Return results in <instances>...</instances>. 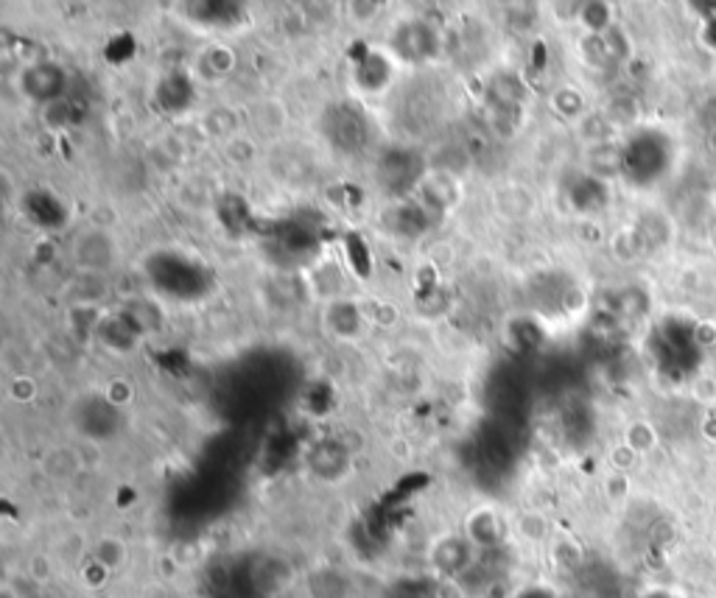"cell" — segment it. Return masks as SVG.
Listing matches in <instances>:
<instances>
[{"mask_svg": "<svg viewBox=\"0 0 716 598\" xmlns=\"http://www.w3.org/2000/svg\"><path fill=\"white\" fill-rule=\"evenodd\" d=\"M470 560H473V551H470V543L459 540V537H448L443 543L434 549V565L448 576H457L462 571H468Z\"/></svg>", "mask_w": 716, "mask_h": 598, "instance_id": "cell-9", "label": "cell"}, {"mask_svg": "<svg viewBox=\"0 0 716 598\" xmlns=\"http://www.w3.org/2000/svg\"><path fill=\"white\" fill-rule=\"evenodd\" d=\"M390 598H437V590L421 579H409L401 582V585L390 593Z\"/></svg>", "mask_w": 716, "mask_h": 598, "instance_id": "cell-19", "label": "cell"}, {"mask_svg": "<svg viewBox=\"0 0 716 598\" xmlns=\"http://www.w3.org/2000/svg\"><path fill=\"white\" fill-rule=\"evenodd\" d=\"M148 274L157 289L166 291L177 300H193L208 289V274L199 263L182 258V255H155L148 263Z\"/></svg>", "mask_w": 716, "mask_h": 598, "instance_id": "cell-1", "label": "cell"}, {"mask_svg": "<svg viewBox=\"0 0 716 598\" xmlns=\"http://www.w3.org/2000/svg\"><path fill=\"white\" fill-rule=\"evenodd\" d=\"M101 336H104L107 345H112L115 350H121V352L130 350L137 339L135 327H132L124 316H115V319L104 321V327H101Z\"/></svg>", "mask_w": 716, "mask_h": 598, "instance_id": "cell-15", "label": "cell"}, {"mask_svg": "<svg viewBox=\"0 0 716 598\" xmlns=\"http://www.w3.org/2000/svg\"><path fill=\"white\" fill-rule=\"evenodd\" d=\"M470 540L476 545H495L499 543V523H495L493 515L482 512L470 518Z\"/></svg>", "mask_w": 716, "mask_h": 598, "instance_id": "cell-17", "label": "cell"}, {"mask_svg": "<svg viewBox=\"0 0 716 598\" xmlns=\"http://www.w3.org/2000/svg\"><path fill=\"white\" fill-rule=\"evenodd\" d=\"M65 84H68V76L54 63L32 65L23 74V93L32 101H40V104H51V101L59 99L65 93Z\"/></svg>", "mask_w": 716, "mask_h": 598, "instance_id": "cell-5", "label": "cell"}, {"mask_svg": "<svg viewBox=\"0 0 716 598\" xmlns=\"http://www.w3.org/2000/svg\"><path fill=\"white\" fill-rule=\"evenodd\" d=\"M157 101H160L163 110H168V112L186 110V106L193 101L191 81L179 74L168 76V79H163L160 87H157Z\"/></svg>", "mask_w": 716, "mask_h": 598, "instance_id": "cell-11", "label": "cell"}, {"mask_svg": "<svg viewBox=\"0 0 716 598\" xmlns=\"http://www.w3.org/2000/svg\"><path fill=\"white\" fill-rule=\"evenodd\" d=\"M25 213L32 222H37L40 227H63L65 224V207L56 196H51L48 191H32L25 196Z\"/></svg>", "mask_w": 716, "mask_h": 598, "instance_id": "cell-8", "label": "cell"}, {"mask_svg": "<svg viewBox=\"0 0 716 598\" xmlns=\"http://www.w3.org/2000/svg\"><path fill=\"white\" fill-rule=\"evenodd\" d=\"M524 101V87H521L518 79L513 76H495L490 81V104H493L495 115H504V112H515Z\"/></svg>", "mask_w": 716, "mask_h": 598, "instance_id": "cell-10", "label": "cell"}, {"mask_svg": "<svg viewBox=\"0 0 716 598\" xmlns=\"http://www.w3.org/2000/svg\"><path fill=\"white\" fill-rule=\"evenodd\" d=\"M347 255H350V258H353V266H356V272H358V266H361V274L370 272V255H367L365 241H358L356 235H350V241H347Z\"/></svg>", "mask_w": 716, "mask_h": 598, "instance_id": "cell-20", "label": "cell"}, {"mask_svg": "<svg viewBox=\"0 0 716 598\" xmlns=\"http://www.w3.org/2000/svg\"><path fill=\"white\" fill-rule=\"evenodd\" d=\"M121 316L135 327V334H143V330H152V327L160 325V314L148 303H132V308Z\"/></svg>", "mask_w": 716, "mask_h": 598, "instance_id": "cell-18", "label": "cell"}, {"mask_svg": "<svg viewBox=\"0 0 716 598\" xmlns=\"http://www.w3.org/2000/svg\"><path fill=\"white\" fill-rule=\"evenodd\" d=\"M518 598H551L546 590H524Z\"/></svg>", "mask_w": 716, "mask_h": 598, "instance_id": "cell-21", "label": "cell"}, {"mask_svg": "<svg viewBox=\"0 0 716 598\" xmlns=\"http://www.w3.org/2000/svg\"><path fill=\"white\" fill-rule=\"evenodd\" d=\"M327 319H331L339 336H356L358 327H361V316H358V308L353 303H334Z\"/></svg>", "mask_w": 716, "mask_h": 598, "instance_id": "cell-16", "label": "cell"}, {"mask_svg": "<svg viewBox=\"0 0 716 598\" xmlns=\"http://www.w3.org/2000/svg\"><path fill=\"white\" fill-rule=\"evenodd\" d=\"M311 598H347V585L336 571H316L309 579Z\"/></svg>", "mask_w": 716, "mask_h": 598, "instance_id": "cell-14", "label": "cell"}, {"mask_svg": "<svg viewBox=\"0 0 716 598\" xmlns=\"http://www.w3.org/2000/svg\"><path fill=\"white\" fill-rule=\"evenodd\" d=\"M191 12V18H197L199 23L204 25H230L235 23V20H242L244 14H233V12H244L242 7H235V3H193V7H188Z\"/></svg>", "mask_w": 716, "mask_h": 598, "instance_id": "cell-13", "label": "cell"}, {"mask_svg": "<svg viewBox=\"0 0 716 598\" xmlns=\"http://www.w3.org/2000/svg\"><path fill=\"white\" fill-rule=\"evenodd\" d=\"M79 426L85 428V433H90V437H110V433H115L118 414L115 408L107 400H101V397H87L79 408Z\"/></svg>", "mask_w": 716, "mask_h": 598, "instance_id": "cell-7", "label": "cell"}, {"mask_svg": "<svg viewBox=\"0 0 716 598\" xmlns=\"http://www.w3.org/2000/svg\"><path fill=\"white\" fill-rule=\"evenodd\" d=\"M325 132L331 137L334 146H339L342 151H356L365 146L367 140V117L365 112L356 110L350 101L331 106L325 115Z\"/></svg>", "mask_w": 716, "mask_h": 598, "instance_id": "cell-3", "label": "cell"}, {"mask_svg": "<svg viewBox=\"0 0 716 598\" xmlns=\"http://www.w3.org/2000/svg\"><path fill=\"white\" fill-rule=\"evenodd\" d=\"M437 32H434L428 23H423V20H409V23H403L401 29H398L395 37H392V50H395L398 59H403V63L409 65L432 59V56L437 54Z\"/></svg>", "mask_w": 716, "mask_h": 598, "instance_id": "cell-4", "label": "cell"}, {"mask_svg": "<svg viewBox=\"0 0 716 598\" xmlns=\"http://www.w3.org/2000/svg\"><path fill=\"white\" fill-rule=\"evenodd\" d=\"M423 157L414 151V148H387L381 157H378L376 166V177L378 185L383 191L390 193V196H403V193L412 191L417 182L423 179Z\"/></svg>", "mask_w": 716, "mask_h": 598, "instance_id": "cell-2", "label": "cell"}, {"mask_svg": "<svg viewBox=\"0 0 716 598\" xmlns=\"http://www.w3.org/2000/svg\"><path fill=\"white\" fill-rule=\"evenodd\" d=\"M347 467H350V453L336 439H322V442H316L311 448L309 470L322 482H336V478H342L347 473Z\"/></svg>", "mask_w": 716, "mask_h": 598, "instance_id": "cell-6", "label": "cell"}, {"mask_svg": "<svg viewBox=\"0 0 716 598\" xmlns=\"http://www.w3.org/2000/svg\"><path fill=\"white\" fill-rule=\"evenodd\" d=\"M390 76H392L390 63H387V56H381V54H367L365 59L358 63V70H356L358 84L365 87V90H370V93H376V90L387 87Z\"/></svg>", "mask_w": 716, "mask_h": 598, "instance_id": "cell-12", "label": "cell"}]
</instances>
